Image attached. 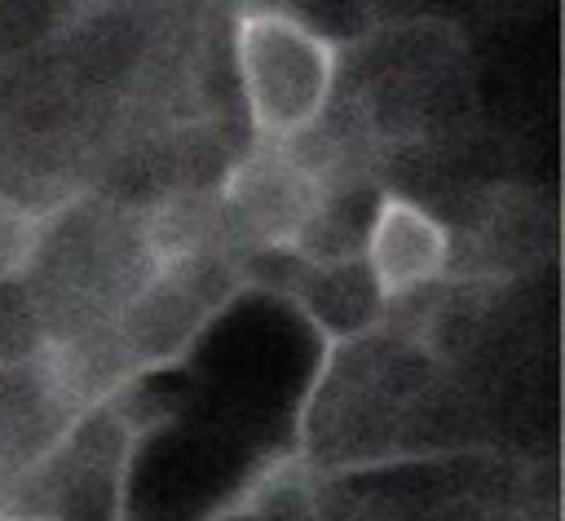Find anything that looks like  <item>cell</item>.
<instances>
[{"instance_id":"1","label":"cell","mask_w":565,"mask_h":521,"mask_svg":"<svg viewBox=\"0 0 565 521\" xmlns=\"http://www.w3.org/2000/svg\"><path fill=\"white\" fill-rule=\"evenodd\" d=\"M335 44L287 9H247L234 22V71L252 137L265 146L305 141L331 106Z\"/></svg>"},{"instance_id":"3","label":"cell","mask_w":565,"mask_h":521,"mask_svg":"<svg viewBox=\"0 0 565 521\" xmlns=\"http://www.w3.org/2000/svg\"><path fill=\"white\" fill-rule=\"evenodd\" d=\"M450 269V230L406 194H380L362 230V274L380 305L406 300Z\"/></svg>"},{"instance_id":"2","label":"cell","mask_w":565,"mask_h":521,"mask_svg":"<svg viewBox=\"0 0 565 521\" xmlns=\"http://www.w3.org/2000/svg\"><path fill=\"white\" fill-rule=\"evenodd\" d=\"M327 208L322 172L305 159L300 141L265 146L256 141L221 185V221L256 243H305L309 225Z\"/></svg>"},{"instance_id":"5","label":"cell","mask_w":565,"mask_h":521,"mask_svg":"<svg viewBox=\"0 0 565 521\" xmlns=\"http://www.w3.org/2000/svg\"><path fill=\"white\" fill-rule=\"evenodd\" d=\"M0 521H53L44 512H18V508H0Z\"/></svg>"},{"instance_id":"4","label":"cell","mask_w":565,"mask_h":521,"mask_svg":"<svg viewBox=\"0 0 565 521\" xmlns=\"http://www.w3.org/2000/svg\"><path fill=\"white\" fill-rule=\"evenodd\" d=\"M53 216L22 199H0V287L35 269Z\"/></svg>"}]
</instances>
